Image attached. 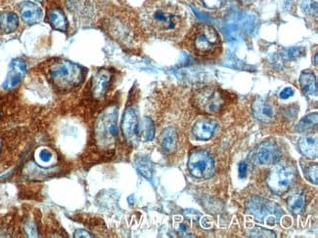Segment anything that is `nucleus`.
Masks as SVG:
<instances>
[{
  "label": "nucleus",
  "instance_id": "nucleus-13",
  "mask_svg": "<svg viewBox=\"0 0 318 238\" xmlns=\"http://www.w3.org/2000/svg\"><path fill=\"white\" fill-rule=\"evenodd\" d=\"M20 14L23 21L28 25H34L42 20V9L32 1H23L20 5Z\"/></svg>",
  "mask_w": 318,
  "mask_h": 238
},
{
  "label": "nucleus",
  "instance_id": "nucleus-19",
  "mask_svg": "<svg viewBox=\"0 0 318 238\" xmlns=\"http://www.w3.org/2000/svg\"><path fill=\"white\" fill-rule=\"evenodd\" d=\"M300 84L304 94L317 95V80L310 71H303L300 77Z\"/></svg>",
  "mask_w": 318,
  "mask_h": 238
},
{
  "label": "nucleus",
  "instance_id": "nucleus-9",
  "mask_svg": "<svg viewBox=\"0 0 318 238\" xmlns=\"http://www.w3.org/2000/svg\"><path fill=\"white\" fill-rule=\"evenodd\" d=\"M122 130L125 138L128 142H135L140 137V123L138 119L137 111L133 108H129L125 111Z\"/></svg>",
  "mask_w": 318,
  "mask_h": 238
},
{
  "label": "nucleus",
  "instance_id": "nucleus-34",
  "mask_svg": "<svg viewBox=\"0 0 318 238\" xmlns=\"http://www.w3.org/2000/svg\"><path fill=\"white\" fill-rule=\"evenodd\" d=\"M35 1H38V2H42L43 0H35Z\"/></svg>",
  "mask_w": 318,
  "mask_h": 238
},
{
  "label": "nucleus",
  "instance_id": "nucleus-24",
  "mask_svg": "<svg viewBox=\"0 0 318 238\" xmlns=\"http://www.w3.org/2000/svg\"><path fill=\"white\" fill-rule=\"evenodd\" d=\"M136 168L138 172L141 175H143L145 178L151 179L153 175V166L150 160L147 158H138L136 160Z\"/></svg>",
  "mask_w": 318,
  "mask_h": 238
},
{
  "label": "nucleus",
  "instance_id": "nucleus-20",
  "mask_svg": "<svg viewBox=\"0 0 318 238\" xmlns=\"http://www.w3.org/2000/svg\"><path fill=\"white\" fill-rule=\"evenodd\" d=\"M19 26V18L13 12L0 13V30L5 33H10L16 31Z\"/></svg>",
  "mask_w": 318,
  "mask_h": 238
},
{
  "label": "nucleus",
  "instance_id": "nucleus-6",
  "mask_svg": "<svg viewBox=\"0 0 318 238\" xmlns=\"http://www.w3.org/2000/svg\"><path fill=\"white\" fill-rule=\"evenodd\" d=\"M193 104L197 110L204 113L216 114L223 110L225 99L219 89L213 86H206L195 92Z\"/></svg>",
  "mask_w": 318,
  "mask_h": 238
},
{
  "label": "nucleus",
  "instance_id": "nucleus-35",
  "mask_svg": "<svg viewBox=\"0 0 318 238\" xmlns=\"http://www.w3.org/2000/svg\"><path fill=\"white\" fill-rule=\"evenodd\" d=\"M0 147H1V145H0Z\"/></svg>",
  "mask_w": 318,
  "mask_h": 238
},
{
  "label": "nucleus",
  "instance_id": "nucleus-21",
  "mask_svg": "<svg viewBox=\"0 0 318 238\" xmlns=\"http://www.w3.org/2000/svg\"><path fill=\"white\" fill-rule=\"evenodd\" d=\"M317 128V113H310L304 116L296 126V131L301 134H311Z\"/></svg>",
  "mask_w": 318,
  "mask_h": 238
},
{
  "label": "nucleus",
  "instance_id": "nucleus-23",
  "mask_svg": "<svg viewBox=\"0 0 318 238\" xmlns=\"http://www.w3.org/2000/svg\"><path fill=\"white\" fill-rule=\"evenodd\" d=\"M155 124L153 120L149 117H145L142 125H140V136L142 134L144 140L150 142L155 137Z\"/></svg>",
  "mask_w": 318,
  "mask_h": 238
},
{
  "label": "nucleus",
  "instance_id": "nucleus-10",
  "mask_svg": "<svg viewBox=\"0 0 318 238\" xmlns=\"http://www.w3.org/2000/svg\"><path fill=\"white\" fill-rule=\"evenodd\" d=\"M254 158L260 164H275L281 158V151L275 143L267 142L256 148Z\"/></svg>",
  "mask_w": 318,
  "mask_h": 238
},
{
  "label": "nucleus",
  "instance_id": "nucleus-22",
  "mask_svg": "<svg viewBox=\"0 0 318 238\" xmlns=\"http://www.w3.org/2000/svg\"><path fill=\"white\" fill-rule=\"evenodd\" d=\"M49 23L53 27V29L60 31V32H66L68 29V21L65 16L62 10L58 8H54L50 11L49 13Z\"/></svg>",
  "mask_w": 318,
  "mask_h": 238
},
{
  "label": "nucleus",
  "instance_id": "nucleus-5",
  "mask_svg": "<svg viewBox=\"0 0 318 238\" xmlns=\"http://www.w3.org/2000/svg\"><path fill=\"white\" fill-rule=\"evenodd\" d=\"M118 112L115 107L109 108L98 118L96 123V139L102 147H110L118 137Z\"/></svg>",
  "mask_w": 318,
  "mask_h": 238
},
{
  "label": "nucleus",
  "instance_id": "nucleus-28",
  "mask_svg": "<svg viewBox=\"0 0 318 238\" xmlns=\"http://www.w3.org/2000/svg\"><path fill=\"white\" fill-rule=\"evenodd\" d=\"M251 236H259V237H273L275 236V234L271 231L269 230H266L263 228H260V227H256L254 228V230L251 231Z\"/></svg>",
  "mask_w": 318,
  "mask_h": 238
},
{
  "label": "nucleus",
  "instance_id": "nucleus-7",
  "mask_svg": "<svg viewBox=\"0 0 318 238\" xmlns=\"http://www.w3.org/2000/svg\"><path fill=\"white\" fill-rule=\"evenodd\" d=\"M191 174L198 179H207L214 174V160L206 150H196L191 153L188 160Z\"/></svg>",
  "mask_w": 318,
  "mask_h": 238
},
{
  "label": "nucleus",
  "instance_id": "nucleus-8",
  "mask_svg": "<svg viewBox=\"0 0 318 238\" xmlns=\"http://www.w3.org/2000/svg\"><path fill=\"white\" fill-rule=\"evenodd\" d=\"M251 213L260 222L268 224H275L279 220L280 210L271 203L266 202L261 199H254L251 202Z\"/></svg>",
  "mask_w": 318,
  "mask_h": 238
},
{
  "label": "nucleus",
  "instance_id": "nucleus-27",
  "mask_svg": "<svg viewBox=\"0 0 318 238\" xmlns=\"http://www.w3.org/2000/svg\"><path fill=\"white\" fill-rule=\"evenodd\" d=\"M37 157L39 159L40 163H50L53 159V153L48 150L47 148H41L38 150Z\"/></svg>",
  "mask_w": 318,
  "mask_h": 238
},
{
  "label": "nucleus",
  "instance_id": "nucleus-15",
  "mask_svg": "<svg viewBox=\"0 0 318 238\" xmlns=\"http://www.w3.org/2000/svg\"><path fill=\"white\" fill-rule=\"evenodd\" d=\"M110 80L111 74L108 70L102 69L96 73L92 87V93L95 98L101 99L102 97L105 96L110 84Z\"/></svg>",
  "mask_w": 318,
  "mask_h": 238
},
{
  "label": "nucleus",
  "instance_id": "nucleus-16",
  "mask_svg": "<svg viewBox=\"0 0 318 238\" xmlns=\"http://www.w3.org/2000/svg\"><path fill=\"white\" fill-rule=\"evenodd\" d=\"M298 147L302 154L309 159L317 158V137L304 136L300 139Z\"/></svg>",
  "mask_w": 318,
  "mask_h": 238
},
{
  "label": "nucleus",
  "instance_id": "nucleus-4",
  "mask_svg": "<svg viewBox=\"0 0 318 238\" xmlns=\"http://www.w3.org/2000/svg\"><path fill=\"white\" fill-rule=\"evenodd\" d=\"M297 179L296 168L289 163H275L267 178L268 187L278 195L291 189Z\"/></svg>",
  "mask_w": 318,
  "mask_h": 238
},
{
  "label": "nucleus",
  "instance_id": "nucleus-11",
  "mask_svg": "<svg viewBox=\"0 0 318 238\" xmlns=\"http://www.w3.org/2000/svg\"><path fill=\"white\" fill-rule=\"evenodd\" d=\"M27 71V64L22 59H15L11 62L9 72L3 83L5 89H12L22 81Z\"/></svg>",
  "mask_w": 318,
  "mask_h": 238
},
{
  "label": "nucleus",
  "instance_id": "nucleus-32",
  "mask_svg": "<svg viewBox=\"0 0 318 238\" xmlns=\"http://www.w3.org/2000/svg\"><path fill=\"white\" fill-rule=\"evenodd\" d=\"M75 237H93V235H91L89 232H87L86 230L83 229H78L75 231Z\"/></svg>",
  "mask_w": 318,
  "mask_h": 238
},
{
  "label": "nucleus",
  "instance_id": "nucleus-2",
  "mask_svg": "<svg viewBox=\"0 0 318 238\" xmlns=\"http://www.w3.org/2000/svg\"><path fill=\"white\" fill-rule=\"evenodd\" d=\"M187 48L195 56L213 58L222 50L221 36L215 28L207 24L193 27L187 36Z\"/></svg>",
  "mask_w": 318,
  "mask_h": 238
},
{
  "label": "nucleus",
  "instance_id": "nucleus-14",
  "mask_svg": "<svg viewBox=\"0 0 318 238\" xmlns=\"http://www.w3.org/2000/svg\"><path fill=\"white\" fill-rule=\"evenodd\" d=\"M218 127V123L210 118H200L193 126V134L199 141L209 140Z\"/></svg>",
  "mask_w": 318,
  "mask_h": 238
},
{
  "label": "nucleus",
  "instance_id": "nucleus-31",
  "mask_svg": "<svg viewBox=\"0 0 318 238\" xmlns=\"http://www.w3.org/2000/svg\"><path fill=\"white\" fill-rule=\"evenodd\" d=\"M293 95H294V90L292 88H290V87H287L283 91H281L280 98L283 99V100H287V99H289L290 97H292Z\"/></svg>",
  "mask_w": 318,
  "mask_h": 238
},
{
  "label": "nucleus",
  "instance_id": "nucleus-18",
  "mask_svg": "<svg viewBox=\"0 0 318 238\" xmlns=\"http://www.w3.org/2000/svg\"><path fill=\"white\" fill-rule=\"evenodd\" d=\"M177 143H178V136L175 128H166L162 132L160 136V143L164 151L166 152L175 151L177 146Z\"/></svg>",
  "mask_w": 318,
  "mask_h": 238
},
{
  "label": "nucleus",
  "instance_id": "nucleus-3",
  "mask_svg": "<svg viewBox=\"0 0 318 238\" xmlns=\"http://www.w3.org/2000/svg\"><path fill=\"white\" fill-rule=\"evenodd\" d=\"M50 76L60 90H70L78 86L84 77V70L79 64L60 61L50 68Z\"/></svg>",
  "mask_w": 318,
  "mask_h": 238
},
{
  "label": "nucleus",
  "instance_id": "nucleus-12",
  "mask_svg": "<svg viewBox=\"0 0 318 238\" xmlns=\"http://www.w3.org/2000/svg\"><path fill=\"white\" fill-rule=\"evenodd\" d=\"M253 112L254 117L261 122H271L275 115L276 110L271 102H268L264 98H257L253 104Z\"/></svg>",
  "mask_w": 318,
  "mask_h": 238
},
{
  "label": "nucleus",
  "instance_id": "nucleus-30",
  "mask_svg": "<svg viewBox=\"0 0 318 238\" xmlns=\"http://www.w3.org/2000/svg\"><path fill=\"white\" fill-rule=\"evenodd\" d=\"M247 171H248V166H247V164L245 163V162H241L240 164H239V177L240 178H245L246 177V175H247Z\"/></svg>",
  "mask_w": 318,
  "mask_h": 238
},
{
  "label": "nucleus",
  "instance_id": "nucleus-26",
  "mask_svg": "<svg viewBox=\"0 0 318 238\" xmlns=\"http://www.w3.org/2000/svg\"><path fill=\"white\" fill-rule=\"evenodd\" d=\"M302 8L305 14L309 15H317V3L313 0H303L302 3Z\"/></svg>",
  "mask_w": 318,
  "mask_h": 238
},
{
  "label": "nucleus",
  "instance_id": "nucleus-1",
  "mask_svg": "<svg viewBox=\"0 0 318 238\" xmlns=\"http://www.w3.org/2000/svg\"><path fill=\"white\" fill-rule=\"evenodd\" d=\"M145 31L161 38L173 40L181 37L187 27L186 12L171 1H160L149 5L141 14Z\"/></svg>",
  "mask_w": 318,
  "mask_h": 238
},
{
  "label": "nucleus",
  "instance_id": "nucleus-25",
  "mask_svg": "<svg viewBox=\"0 0 318 238\" xmlns=\"http://www.w3.org/2000/svg\"><path fill=\"white\" fill-rule=\"evenodd\" d=\"M302 167L305 178L316 185L318 183L317 163H305V166L302 163Z\"/></svg>",
  "mask_w": 318,
  "mask_h": 238
},
{
  "label": "nucleus",
  "instance_id": "nucleus-29",
  "mask_svg": "<svg viewBox=\"0 0 318 238\" xmlns=\"http://www.w3.org/2000/svg\"><path fill=\"white\" fill-rule=\"evenodd\" d=\"M207 7L210 9H217L220 8L225 0H201Z\"/></svg>",
  "mask_w": 318,
  "mask_h": 238
},
{
  "label": "nucleus",
  "instance_id": "nucleus-33",
  "mask_svg": "<svg viewBox=\"0 0 318 238\" xmlns=\"http://www.w3.org/2000/svg\"><path fill=\"white\" fill-rule=\"evenodd\" d=\"M242 4H244V5H248V4H251V3H253L254 0H239Z\"/></svg>",
  "mask_w": 318,
  "mask_h": 238
},
{
  "label": "nucleus",
  "instance_id": "nucleus-17",
  "mask_svg": "<svg viewBox=\"0 0 318 238\" xmlns=\"http://www.w3.org/2000/svg\"><path fill=\"white\" fill-rule=\"evenodd\" d=\"M288 209L295 215L302 214L305 208V194L302 190L292 191L287 199Z\"/></svg>",
  "mask_w": 318,
  "mask_h": 238
}]
</instances>
